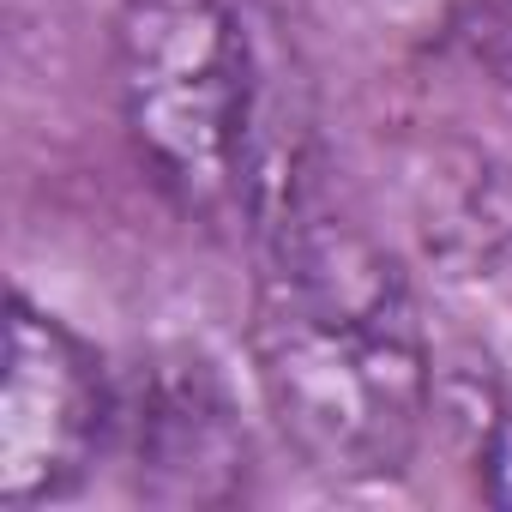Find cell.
Segmentation results:
<instances>
[{"label": "cell", "instance_id": "obj_7", "mask_svg": "<svg viewBox=\"0 0 512 512\" xmlns=\"http://www.w3.org/2000/svg\"><path fill=\"white\" fill-rule=\"evenodd\" d=\"M464 43L488 61H512V0H470Z\"/></svg>", "mask_w": 512, "mask_h": 512}, {"label": "cell", "instance_id": "obj_6", "mask_svg": "<svg viewBox=\"0 0 512 512\" xmlns=\"http://www.w3.org/2000/svg\"><path fill=\"white\" fill-rule=\"evenodd\" d=\"M476 488H482V500H494V506H506L512 512V398L488 416V428H482V446H476Z\"/></svg>", "mask_w": 512, "mask_h": 512}, {"label": "cell", "instance_id": "obj_3", "mask_svg": "<svg viewBox=\"0 0 512 512\" xmlns=\"http://www.w3.org/2000/svg\"><path fill=\"white\" fill-rule=\"evenodd\" d=\"M103 356L49 308L13 296L0 368V506H43L79 488L115 428Z\"/></svg>", "mask_w": 512, "mask_h": 512}, {"label": "cell", "instance_id": "obj_4", "mask_svg": "<svg viewBox=\"0 0 512 512\" xmlns=\"http://www.w3.org/2000/svg\"><path fill=\"white\" fill-rule=\"evenodd\" d=\"M133 494L151 506H229L247 488V428L223 374L193 350L139 368L115 410Z\"/></svg>", "mask_w": 512, "mask_h": 512}, {"label": "cell", "instance_id": "obj_1", "mask_svg": "<svg viewBox=\"0 0 512 512\" xmlns=\"http://www.w3.org/2000/svg\"><path fill=\"white\" fill-rule=\"evenodd\" d=\"M253 380L284 446L332 476H398L428 422V338L392 253L320 193L260 235Z\"/></svg>", "mask_w": 512, "mask_h": 512}, {"label": "cell", "instance_id": "obj_5", "mask_svg": "<svg viewBox=\"0 0 512 512\" xmlns=\"http://www.w3.org/2000/svg\"><path fill=\"white\" fill-rule=\"evenodd\" d=\"M422 229L440 260L458 272H482L512 247V169L470 157L464 169H440L422 205Z\"/></svg>", "mask_w": 512, "mask_h": 512}, {"label": "cell", "instance_id": "obj_2", "mask_svg": "<svg viewBox=\"0 0 512 512\" xmlns=\"http://www.w3.org/2000/svg\"><path fill=\"white\" fill-rule=\"evenodd\" d=\"M109 73L127 145L175 211L260 235L314 193L290 55L260 0H121Z\"/></svg>", "mask_w": 512, "mask_h": 512}]
</instances>
